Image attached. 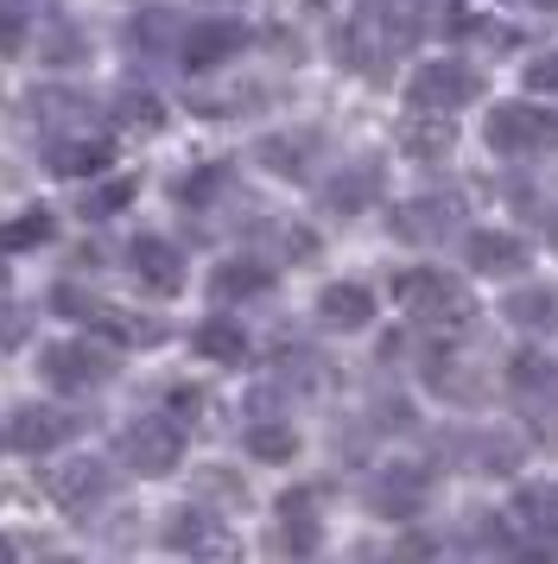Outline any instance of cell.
I'll list each match as a JSON object with an SVG mask.
<instances>
[{
  "label": "cell",
  "mask_w": 558,
  "mask_h": 564,
  "mask_svg": "<svg viewBox=\"0 0 558 564\" xmlns=\"http://www.w3.org/2000/svg\"><path fill=\"white\" fill-rule=\"evenodd\" d=\"M197 356H210V361H242V356H248V336H242V324H228V317L203 324V330H197Z\"/></svg>",
  "instance_id": "obj_24"
},
{
  "label": "cell",
  "mask_w": 558,
  "mask_h": 564,
  "mask_svg": "<svg viewBox=\"0 0 558 564\" xmlns=\"http://www.w3.org/2000/svg\"><path fill=\"white\" fill-rule=\"evenodd\" d=\"M507 7H533V13H552L558 0H507Z\"/></svg>",
  "instance_id": "obj_31"
},
{
  "label": "cell",
  "mask_w": 558,
  "mask_h": 564,
  "mask_svg": "<svg viewBox=\"0 0 558 564\" xmlns=\"http://www.w3.org/2000/svg\"><path fill=\"white\" fill-rule=\"evenodd\" d=\"M121 457L140 469V476H172L178 457H184V432L178 419H140L121 432Z\"/></svg>",
  "instance_id": "obj_5"
},
{
  "label": "cell",
  "mask_w": 558,
  "mask_h": 564,
  "mask_svg": "<svg viewBox=\"0 0 558 564\" xmlns=\"http://www.w3.org/2000/svg\"><path fill=\"white\" fill-rule=\"evenodd\" d=\"M476 96H482V77L470 70V64H457V57H444V64H419V70L406 77V108L457 115V108L476 102Z\"/></svg>",
  "instance_id": "obj_4"
},
{
  "label": "cell",
  "mask_w": 558,
  "mask_h": 564,
  "mask_svg": "<svg viewBox=\"0 0 558 564\" xmlns=\"http://www.w3.org/2000/svg\"><path fill=\"white\" fill-rule=\"evenodd\" d=\"M375 197H380V165L343 172V178L324 191V204H330V209H343V216H350V209H362V204H375Z\"/></svg>",
  "instance_id": "obj_23"
},
{
  "label": "cell",
  "mask_w": 558,
  "mask_h": 564,
  "mask_svg": "<svg viewBox=\"0 0 558 564\" xmlns=\"http://www.w3.org/2000/svg\"><path fill=\"white\" fill-rule=\"evenodd\" d=\"M318 317H324L330 330H362V324L375 317V292H368V285H355V280L324 285V299H318Z\"/></svg>",
  "instance_id": "obj_18"
},
{
  "label": "cell",
  "mask_w": 558,
  "mask_h": 564,
  "mask_svg": "<svg viewBox=\"0 0 558 564\" xmlns=\"http://www.w3.org/2000/svg\"><path fill=\"white\" fill-rule=\"evenodd\" d=\"M394 299L412 324H426V330H463L476 305H470V292L457 285V273H438V267H406L400 280H394Z\"/></svg>",
  "instance_id": "obj_2"
},
{
  "label": "cell",
  "mask_w": 558,
  "mask_h": 564,
  "mask_svg": "<svg viewBox=\"0 0 558 564\" xmlns=\"http://www.w3.org/2000/svg\"><path fill=\"white\" fill-rule=\"evenodd\" d=\"M76 432V419L71 412H51V406H20L13 419H7V444L13 451H51V444H64V437Z\"/></svg>",
  "instance_id": "obj_12"
},
{
  "label": "cell",
  "mask_w": 558,
  "mask_h": 564,
  "mask_svg": "<svg viewBox=\"0 0 558 564\" xmlns=\"http://www.w3.org/2000/svg\"><path fill=\"white\" fill-rule=\"evenodd\" d=\"M507 317L527 324V330H558V292L552 285H527V292L507 299Z\"/></svg>",
  "instance_id": "obj_22"
},
{
  "label": "cell",
  "mask_w": 558,
  "mask_h": 564,
  "mask_svg": "<svg viewBox=\"0 0 558 564\" xmlns=\"http://www.w3.org/2000/svg\"><path fill=\"white\" fill-rule=\"evenodd\" d=\"M507 387L533 406H558V361L539 349H521V356H507Z\"/></svg>",
  "instance_id": "obj_15"
},
{
  "label": "cell",
  "mask_w": 558,
  "mask_h": 564,
  "mask_svg": "<svg viewBox=\"0 0 558 564\" xmlns=\"http://www.w3.org/2000/svg\"><path fill=\"white\" fill-rule=\"evenodd\" d=\"M311 153H318L311 133H273V140L254 147V159H260L267 172H279V178H304V172H311Z\"/></svg>",
  "instance_id": "obj_19"
},
{
  "label": "cell",
  "mask_w": 558,
  "mask_h": 564,
  "mask_svg": "<svg viewBox=\"0 0 558 564\" xmlns=\"http://www.w3.org/2000/svg\"><path fill=\"white\" fill-rule=\"evenodd\" d=\"M45 495L57 501V508H71V513H89L108 495V469H101L96 457H71V463H57L45 476Z\"/></svg>",
  "instance_id": "obj_8"
},
{
  "label": "cell",
  "mask_w": 558,
  "mask_h": 564,
  "mask_svg": "<svg viewBox=\"0 0 558 564\" xmlns=\"http://www.w3.org/2000/svg\"><path fill=\"white\" fill-rule=\"evenodd\" d=\"M412 39H419V0H362L343 39H336V52L350 57V70L362 64L368 77H380V64L400 57Z\"/></svg>",
  "instance_id": "obj_1"
},
{
  "label": "cell",
  "mask_w": 558,
  "mask_h": 564,
  "mask_svg": "<svg viewBox=\"0 0 558 564\" xmlns=\"http://www.w3.org/2000/svg\"><path fill=\"white\" fill-rule=\"evenodd\" d=\"M368 501L387 520H412L431 501V469H419V463H387V469H375V482H368Z\"/></svg>",
  "instance_id": "obj_6"
},
{
  "label": "cell",
  "mask_w": 558,
  "mask_h": 564,
  "mask_svg": "<svg viewBox=\"0 0 558 564\" xmlns=\"http://www.w3.org/2000/svg\"><path fill=\"white\" fill-rule=\"evenodd\" d=\"M527 89L533 96H558V52H546V57L527 64Z\"/></svg>",
  "instance_id": "obj_29"
},
{
  "label": "cell",
  "mask_w": 558,
  "mask_h": 564,
  "mask_svg": "<svg viewBox=\"0 0 558 564\" xmlns=\"http://www.w3.org/2000/svg\"><path fill=\"white\" fill-rule=\"evenodd\" d=\"M39 368H45V381L64 387V393H89V387H101L115 375L96 343H51L45 356H39Z\"/></svg>",
  "instance_id": "obj_7"
},
{
  "label": "cell",
  "mask_w": 558,
  "mask_h": 564,
  "mask_svg": "<svg viewBox=\"0 0 558 564\" xmlns=\"http://www.w3.org/2000/svg\"><path fill=\"white\" fill-rule=\"evenodd\" d=\"M39 241H51L45 209H25L20 223H0V248H39Z\"/></svg>",
  "instance_id": "obj_26"
},
{
  "label": "cell",
  "mask_w": 558,
  "mask_h": 564,
  "mask_svg": "<svg viewBox=\"0 0 558 564\" xmlns=\"http://www.w3.org/2000/svg\"><path fill=\"white\" fill-rule=\"evenodd\" d=\"M127 197H133V178H121V184H108V191H96V197H89L83 209H89V216H108V209H121Z\"/></svg>",
  "instance_id": "obj_30"
},
{
  "label": "cell",
  "mask_w": 558,
  "mask_h": 564,
  "mask_svg": "<svg viewBox=\"0 0 558 564\" xmlns=\"http://www.w3.org/2000/svg\"><path fill=\"white\" fill-rule=\"evenodd\" d=\"M457 223H463L457 197H419V204H406L394 216V235H406V241H451Z\"/></svg>",
  "instance_id": "obj_10"
},
{
  "label": "cell",
  "mask_w": 558,
  "mask_h": 564,
  "mask_svg": "<svg viewBox=\"0 0 558 564\" xmlns=\"http://www.w3.org/2000/svg\"><path fill=\"white\" fill-rule=\"evenodd\" d=\"M514 527L533 539L558 545V482H527L514 495Z\"/></svg>",
  "instance_id": "obj_17"
},
{
  "label": "cell",
  "mask_w": 558,
  "mask_h": 564,
  "mask_svg": "<svg viewBox=\"0 0 558 564\" xmlns=\"http://www.w3.org/2000/svg\"><path fill=\"white\" fill-rule=\"evenodd\" d=\"M25 20H32V0H0V52L25 45Z\"/></svg>",
  "instance_id": "obj_27"
},
{
  "label": "cell",
  "mask_w": 558,
  "mask_h": 564,
  "mask_svg": "<svg viewBox=\"0 0 558 564\" xmlns=\"http://www.w3.org/2000/svg\"><path fill=\"white\" fill-rule=\"evenodd\" d=\"M242 45H248V26L242 20H203V26L184 32V64L191 70H223Z\"/></svg>",
  "instance_id": "obj_9"
},
{
  "label": "cell",
  "mask_w": 558,
  "mask_h": 564,
  "mask_svg": "<svg viewBox=\"0 0 558 564\" xmlns=\"http://www.w3.org/2000/svg\"><path fill=\"white\" fill-rule=\"evenodd\" d=\"M248 451H254V457H267V463H286L292 451H299V432H292V425H279V419H260V425L248 432Z\"/></svg>",
  "instance_id": "obj_25"
},
{
  "label": "cell",
  "mask_w": 558,
  "mask_h": 564,
  "mask_svg": "<svg viewBox=\"0 0 558 564\" xmlns=\"http://www.w3.org/2000/svg\"><path fill=\"white\" fill-rule=\"evenodd\" d=\"M463 260H470V273H482V280H507V273L527 267V248L507 229H476L463 241Z\"/></svg>",
  "instance_id": "obj_11"
},
{
  "label": "cell",
  "mask_w": 558,
  "mask_h": 564,
  "mask_svg": "<svg viewBox=\"0 0 558 564\" xmlns=\"http://www.w3.org/2000/svg\"><path fill=\"white\" fill-rule=\"evenodd\" d=\"M489 147L507 159H539V153H558V115H546V108L533 102H502L495 115H489Z\"/></svg>",
  "instance_id": "obj_3"
},
{
  "label": "cell",
  "mask_w": 558,
  "mask_h": 564,
  "mask_svg": "<svg viewBox=\"0 0 558 564\" xmlns=\"http://www.w3.org/2000/svg\"><path fill=\"white\" fill-rule=\"evenodd\" d=\"M165 545L172 552H210V558H228L235 552V539L223 533V527H210V513H197V508H184V513H172V527H165Z\"/></svg>",
  "instance_id": "obj_16"
},
{
  "label": "cell",
  "mask_w": 558,
  "mask_h": 564,
  "mask_svg": "<svg viewBox=\"0 0 558 564\" xmlns=\"http://www.w3.org/2000/svg\"><path fill=\"white\" fill-rule=\"evenodd\" d=\"M133 273H140L159 299H178V292H184V260H178V248L159 241V235H140V241H133Z\"/></svg>",
  "instance_id": "obj_14"
},
{
  "label": "cell",
  "mask_w": 558,
  "mask_h": 564,
  "mask_svg": "<svg viewBox=\"0 0 558 564\" xmlns=\"http://www.w3.org/2000/svg\"><path fill=\"white\" fill-rule=\"evenodd\" d=\"M108 159H115L108 140H57V147H51V172H64V178H96V172H108Z\"/></svg>",
  "instance_id": "obj_20"
},
{
  "label": "cell",
  "mask_w": 558,
  "mask_h": 564,
  "mask_svg": "<svg viewBox=\"0 0 558 564\" xmlns=\"http://www.w3.org/2000/svg\"><path fill=\"white\" fill-rule=\"evenodd\" d=\"M121 121H127V128H159V121H165V108H159V96H147V89H127V96H121Z\"/></svg>",
  "instance_id": "obj_28"
},
{
  "label": "cell",
  "mask_w": 558,
  "mask_h": 564,
  "mask_svg": "<svg viewBox=\"0 0 558 564\" xmlns=\"http://www.w3.org/2000/svg\"><path fill=\"white\" fill-rule=\"evenodd\" d=\"M267 285H273V273H267L260 260H228V267H216L210 292H216V299H254V292H267Z\"/></svg>",
  "instance_id": "obj_21"
},
{
  "label": "cell",
  "mask_w": 558,
  "mask_h": 564,
  "mask_svg": "<svg viewBox=\"0 0 558 564\" xmlns=\"http://www.w3.org/2000/svg\"><path fill=\"white\" fill-rule=\"evenodd\" d=\"M400 147H406V159H444L457 147V121L451 115H438V108H412L400 121Z\"/></svg>",
  "instance_id": "obj_13"
}]
</instances>
